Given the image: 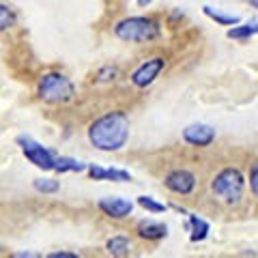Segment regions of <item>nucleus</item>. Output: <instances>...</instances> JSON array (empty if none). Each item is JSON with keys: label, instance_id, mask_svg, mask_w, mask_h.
Returning <instances> with one entry per match:
<instances>
[{"label": "nucleus", "instance_id": "obj_7", "mask_svg": "<svg viewBox=\"0 0 258 258\" xmlns=\"http://www.w3.org/2000/svg\"><path fill=\"white\" fill-rule=\"evenodd\" d=\"M183 140L191 147H209L215 140V129L205 123H194L183 129Z\"/></svg>", "mask_w": 258, "mask_h": 258}, {"label": "nucleus", "instance_id": "obj_16", "mask_svg": "<svg viewBox=\"0 0 258 258\" xmlns=\"http://www.w3.org/2000/svg\"><path fill=\"white\" fill-rule=\"evenodd\" d=\"M258 32V26H256V20L252 22V24H243V26H232L230 30H228V37L230 39H249V37H254Z\"/></svg>", "mask_w": 258, "mask_h": 258}, {"label": "nucleus", "instance_id": "obj_8", "mask_svg": "<svg viewBox=\"0 0 258 258\" xmlns=\"http://www.w3.org/2000/svg\"><path fill=\"white\" fill-rule=\"evenodd\" d=\"M166 187L174 191V194H181V196H187V194L194 191L196 187V176H194L189 170H172L170 174L166 176Z\"/></svg>", "mask_w": 258, "mask_h": 258}, {"label": "nucleus", "instance_id": "obj_14", "mask_svg": "<svg viewBox=\"0 0 258 258\" xmlns=\"http://www.w3.org/2000/svg\"><path fill=\"white\" fill-rule=\"evenodd\" d=\"M106 247L112 256H127L129 254V239L127 237H112L106 243Z\"/></svg>", "mask_w": 258, "mask_h": 258}, {"label": "nucleus", "instance_id": "obj_12", "mask_svg": "<svg viewBox=\"0 0 258 258\" xmlns=\"http://www.w3.org/2000/svg\"><path fill=\"white\" fill-rule=\"evenodd\" d=\"M54 170L56 172H82L86 170V164H82V161H78L74 157H56Z\"/></svg>", "mask_w": 258, "mask_h": 258}, {"label": "nucleus", "instance_id": "obj_10", "mask_svg": "<svg viewBox=\"0 0 258 258\" xmlns=\"http://www.w3.org/2000/svg\"><path fill=\"white\" fill-rule=\"evenodd\" d=\"M91 179L95 181H132V174L127 170H118V168H101V166H86Z\"/></svg>", "mask_w": 258, "mask_h": 258}, {"label": "nucleus", "instance_id": "obj_2", "mask_svg": "<svg viewBox=\"0 0 258 258\" xmlns=\"http://www.w3.org/2000/svg\"><path fill=\"white\" fill-rule=\"evenodd\" d=\"M37 95H39V99H43L45 103H67L74 99L76 86L62 74H45L39 80Z\"/></svg>", "mask_w": 258, "mask_h": 258}, {"label": "nucleus", "instance_id": "obj_15", "mask_svg": "<svg viewBox=\"0 0 258 258\" xmlns=\"http://www.w3.org/2000/svg\"><path fill=\"white\" fill-rule=\"evenodd\" d=\"M205 13L209 15L211 20H215L217 24H222V26H235V24H239V15H226L222 11L213 9V7H205Z\"/></svg>", "mask_w": 258, "mask_h": 258}, {"label": "nucleus", "instance_id": "obj_20", "mask_svg": "<svg viewBox=\"0 0 258 258\" xmlns=\"http://www.w3.org/2000/svg\"><path fill=\"white\" fill-rule=\"evenodd\" d=\"M249 185H252V194H258V168H252V174H249Z\"/></svg>", "mask_w": 258, "mask_h": 258}, {"label": "nucleus", "instance_id": "obj_22", "mask_svg": "<svg viewBox=\"0 0 258 258\" xmlns=\"http://www.w3.org/2000/svg\"><path fill=\"white\" fill-rule=\"evenodd\" d=\"M140 5H151V0H138Z\"/></svg>", "mask_w": 258, "mask_h": 258}, {"label": "nucleus", "instance_id": "obj_9", "mask_svg": "<svg viewBox=\"0 0 258 258\" xmlns=\"http://www.w3.org/2000/svg\"><path fill=\"white\" fill-rule=\"evenodd\" d=\"M99 209L108 217H114V220H123L129 213L134 211V203L125 198H101L99 200Z\"/></svg>", "mask_w": 258, "mask_h": 258}, {"label": "nucleus", "instance_id": "obj_19", "mask_svg": "<svg viewBox=\"0 0 258 258\" xmlns=\"http://www.w3.org/2000/svg\"><path fill=\"white\" fill-rule=\"evenodd\" d=\"M58 187H60V183L54 179H35V189L41 194H56Z\"/></svg>", "mask_w": 258, "mask_h": 258}, {"label": "nucleus", "instance_id": "obj_17", "mask_svg": "<svg viewBox=\"0 0 258 258\" xmlns=\"http://www.w3.org/2000/svg\"><path fill=\"white\" fill-rule=\"evenodd\" d=\"M15 11L11 9V7H7V5H0V32L7 30V28H11L13 24H15Z\"/></svg>", "mask_w": 258, "mask_h": 258}, {"label": "nucleus", "instance_id": "obj_18", "mask_svg": "<svg viewBox=\"0 0 258 258\" xmlns=\"http://www.w3.org/2000/svg\"><path fill=\"white\" fill-rule=\"evenodd\" d=\"M138 205L142 209H147L149 213H164L166 211V205L164 203H157V200L151 198V196H140L138 198Z\"/></svg>", "mask_w": 258, "mask_h": 258}, {"label": "nucleus", "instance_id": "obj_6", "mask_svg": "<svg viewBox=\"0 0 258 258\" xmlns=\"http://www.w3.org/2000/svg\"><path fill=\"white\" fill-rule=\"evenodd\" d=\"M166 67V60L164 58H151L147 62H142L138 69L132 74V82L134 86H138V88H147L151 86L153 82H155V78L164 71Z\"/></svg>", "mask_w": 258, "mask_h": 258}, {"label": "nucleus", "instance_id": "obj_5", "mask_svg": "<svg viewBox=\"0 0 258 258\" xmlns=\"http://www.w3.org/2000/svg\"><path fill=\"white\" fill-rule=\"evenodd\" d=\"M18 144L22 153L26 155V159L30 164H35L37 168H41V170H54V155L50 149H45L43 144H39L37 140L28 138V136H20L18 138Z\"/></svg>", "mask_w": 258, "mask_h": 258}, {"label": "nucleus", "instance_id": "obj_11", "mask_svg": "<svg viewBox=\"0 0 258 258\" xmlns=\"http://www.w3.org/2000/svg\"><path fill=\"white\" fill-rule=\"evenodd\" d=\"M138 235L142 239H149V241H157V239H164L168 235V226L161 224V222H153V220H144L138 224Z\"/></svg>", "mask_w": 258, "mask_h": 258}, {"label": "nucleus", "instance_id": "obj_1", "mask_svg": "<svg viewBox=\"0 0 258 258\" xmlns=\"http://www.w3.org/2000/svg\"><path fill=\"white\" fill-rule=\"evenodd\" d=\"M88 140L99 151H120L129 140V118L125 112H108L93 120Z\"/></svg>", "mask_w": 258, "mask_h": 258}, {"label": "nucleus", "instance_id": "obj_21", "mask_svg": "<svg viewBox=\"0 0 258 258\" xmlns=\"http://www.w3.org/2000/svg\"><path fill=\"white\" fill-rule=\"evenodd\" d=\"M50 258H76V254H67V252H56V254H50Z\"/></svg>", "mask_w": 258, "mask_h": 258}, {"label": "nucleus", "instance_id": "obj_3", "mask_svg": "<svg viewBox=\"0 0 258 258\" xmlns=\"http://www.w3.org/2000/svg\"><path fill=\"white\" fill-rule=\"evenodd\" d=\"M211 189L217 198L226 205H237L241 198H243L245 191V179L237 168H226L213 179Z\"/></svg>", "mask_w": 258, "mask_h": 258}, {"label": "nucleus", "instance_id": "obj_13", "mask_svg": "<svg viewBox=\"0 0 258 258\" xmlns=\"http://www.w3.org/2000/svg\"><path fill=\"white\" fill-rule=\"evenodd\" d=\"M189 228H191V241H203L209 235V224L198 215H189Z\"/></svg>", "mask_w": 258, "mask_h": 258}, {"label": "nucleus", "instance_id": "obj_4", "mask_svg": "<svg viewBox=\"0 0 258 258\" xmlns=\"http://www.w3.org/2000/svg\"><path fill=\"white\" fill-rule=\"evenodd\" d=\"M114 32L118 39L129 43H142L153 41L159 35V24L149 18H127L114 26Z\"/></svg>", "mask_w": 258, "mask_h": 258}]
</instances>
